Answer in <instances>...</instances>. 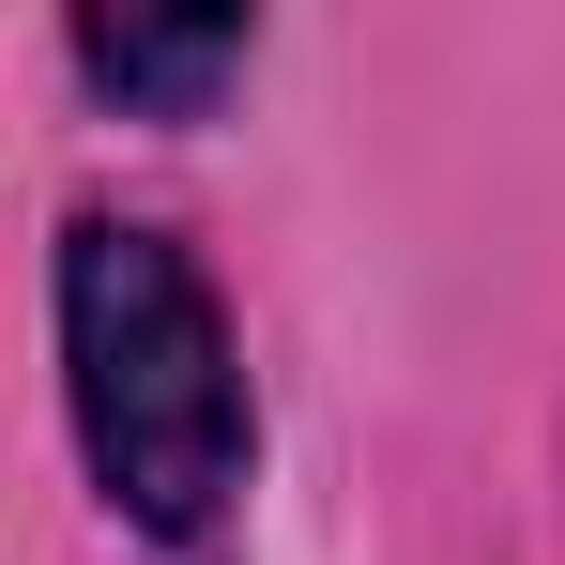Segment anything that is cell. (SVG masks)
<instances>
[{"label": "cell", "instance_id": "1", "mask_svg": "<svg viewBox=\"0 0 565 565\" xmlns=\"http://www.w3.org/2000/svg\"><path fill=\"white\" fill-rule=\"evenodd\" d=\"M62 382H77V444H93L107 504L138 535H214L260 428H245L230 306L169 230H138V214L62 230Z\"/></svg>", "mask_w": 565, "mask_h": 565}, {"label": "cell", "instance_id": "2", "mask_svg": "<svg viewBox=\"0 0 565 565\" xmlns=\"http://www.w3.org/2000/svg\"><path fill=\"white\" fill-rule=\"evenodd\" d=\"M77 62H93L122 107L199 122V107L245 77V15H93V31H77Z\"/></svg>", "mask_w": 565, "mask_h": 565}]
</instances>
